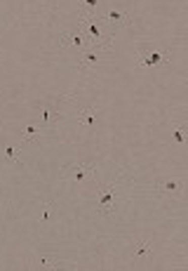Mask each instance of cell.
I'll return each instance as SVG.
<instances>
[{"label": "cell", "mask_w": 188, "mask_h": 271, "mask_svg": "<svg viewBox=\"0 0 188 271\" xmlns=\"http://www.w3.org/2000/svg\"><path fill=\"white\" fill-rule=\"evenodd\" d=\"M97 61H99L97 52H87V54H82V57H80V66L82 68H89V66H94Z\"/></svg>", "instance_id": "9c48e42d"}, {"label": "cell", "mask_w": 188, "mask_h": 271, "mask_svg": "<svg viewBox=\"0 0 188 271\" xmlns=\"http://www.w3.org/2000/svg\"><path fill=\"white\" fill-rule=\"evenodd\" d=\"M174 137H176V142H179V144H183V142H186V130H183L181 125H176Z\"/></svg>", "instance_id": "5bb4252c"}, {"label": "cell", "mask_w": 188, "mask_h": 271, "mask_svg": "<svg viewBox=\"0 0 188 271\" xmlns=\"http://www.w3.org/2000/svg\"><path fill=\"white\" fill-rule=\"evenodd\" d=\"M97 7H99V0H82V14H97Z\"/></svg>", "instance_id": "30bf717a"}, {"label": "cell", "mask_w": 188, "mask_h": 271, "mask_svg": "<svg viewBox=\"0 0 188 271\" xmlns=\"http://www.w3.org/2000/svg\"><path fill=\"white\" fill-rule=\"evenodd\" d=\"M158 191H162V193H174V196H179V193H181V182H179V179L158 182Z\"/></svg>", "instance_id": "52a82bcc"}, {"label": "cell", "mask_w": 188, "mask_h": 271, "mask_svg": "<svg viewBox=\"0 0 188 271\" xmlns=\"http://www.w3.org/2000/svg\"><path fill=\"white\" fill-rule=\"evenodd\" d=\"M97 113H99L97 108H85V111H80V113H78V121H80V128L85 130V132H87V130L94 125V121H97Z\"/></svg>", "instance_id": "8992f818"}, {"label": "cell", "mask_w": 188, "mask_h": 271, "mask_svg": "<svg viewBox=\"0 0 188 271\" xmlns=\"http://www.w3.org/2000/svg\"><path fill=\"white\" fill-rule=\"evenodd\" d=\"M167 59H169L167 52H158V50H139V54H136V64L141 68H153L160 61H167Z\"/></svg>", "instance_id": "7a4b0ae2"}, {"label": "cell", "mask_w": 188, "mask_h": 271, "mask_svg": "<svg viewBox=\"0 0 188 271\" xmlns=\"http://www.w3.org/2000/svg\"><path fill=\"white\" fill-rule=\"evenodd\" d=\"M148 255H151V243H136V248L132 250V259L148 257Z\"/></svg>", "instance_id": "ba28073f"}, {"label": "cell", "mask_w": 188, "mask_h": 271, "mask_svg": "<svg viewBox=\"0 0 188 271\" xmlns=\"http://www.w3.org/2000/svg\"><path fill=\"white\" fill-rule=\"evenodd\" d=\"M115 205H118L115 186H97V208L101 215H113Z\"/></svg>", "instance_id": "6da1fadb"}, {"label": "cell", "mask_w": 188, "mask_h": 271, "mask_svg": "<svg viewBox=\"0 0 188 271\" xmlns=\"http://www.w3.org/2000/svg\"><path fill=\"white\" fill-rule=\"evenodd\" d=\"M19 149H21V144H17V146H10V149L5 151V156H7V161H14V158L19 156Z\"/></svg>", "instance_id": "7c38bea8"}, {"label": "cell", "mask_w": 188, "mask_h": 271, "mask_svg": "<svg viewBox=\"0 0 188 271\" xmlns=\"http://www.w3.org/2000/svg\"><path fill=\"white\" fill-rule=\"evenodd\" d=\"M92 177H94L92 165H75V168H71V172H68V179H71V182H87Z\"/></svg>", "instance_id": "277c9868"}, {"label": "cell", "mask_w": 188, "mask_h": 271, "mask_svg": "<svg viewBox=\"0 0 188 271\" xmlns=\"http://www.w3.org/2000/svg\"><path fill=\"white\" fill-rule=\"evenodd\" d=\"M38 135V128H35V125H28L26 130H24V137H21V142H24V139H31V137H35Z\"/></svg>", "instance_id": "4fadbf2b"}, {"label": "cell", "mask_w": 188, "mask_h": 271, "mask_svg": "<svg viewBox=\"0 0 188 271\" xmlns=\"http://www.w3.org/2000/svg\"><path fill=\"white\" fill-rule=\"evenodd\" d=\"M35 262H38V264L42 266V269H59V262H57V259H47V257H38L35 259Z\"/></svg>", "instance_id": "8fae6325"}, {"label": "cell", "mask_w": 188, "mask_h": 271, "mask_svg": "<svg viewBox=\"0 0 188 271\" xmlns=\"http://www.w3.org/2000/svg\"><path fill=\"white\" fill-rule=\"evenodd\" d=\"M129 19H132V17H129L127 12H118V10H108V12L104 14V17H101V21H104V24H106L108 28H120V26H127Z\"/></svg>", "instance_id": "3957f363"}, {"label": "cell", "mask_w": 188, "mask_h": 271, "mask_svg": "<svg viewBox=\"0 0 188 271\" xmlns=\"http://www.w3.org/2000/svg\"><path fill=\"white\" fill-rule=\"evenodd\" d=\"M61 43H64V45H73V48H85V45H89L82 31H66V33L61 35Z\"/></svg>", "instance_id": "5b68a950"}]
</instances>
